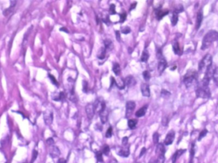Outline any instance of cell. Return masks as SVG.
<instances>
[{"mask_svg": "<svg viewBox=\"0 0 218 163\" xmlns=\"http://www.w3.org/2000/svg\"><path fill=\"white\" fill-rule=\"evenodd\" d=\"M218 40V32L215 30H211L205 34L202 40V50L208 49L214 42Z\"/></svg>", "mask_w": 218, "mask_h": 163, "instance_id": "cell-1", "label": "cell"}, {"mask_svg": "<svg viewBox=\"0 0 218 163\" xmlns=\"http://www.w3.org/2000/svg\"><path fill=\"white\" fill-rule=\"evenodd\" d=\"M213 64V58L210 54H207L204 58H203L200 62L199 63L198 70L200 72H205L207 71V69L211 67Z\"/></svg>", "mask_w": 218, "mask_h": 163, "instance_id": "cell-2", "label": "cell"}, {"mask_svg": "<svg viewBox=\"0 0 218 163\" xmlns=\"http://www.w3.org/2000/svg\"><path fill=\"white\" fill-rule=\"evenodd\" d=\"M196 94L198 98H208L211 97V92L208 87L200 86L196 90Z\"/></svg>", "mask_w": 218, "mask_h": 163, "instance_id": "cell-3", "label": "cell"}, {"mask_svg": "<svg viewBox=\"0 0 218 163\" xmlns=\"http://www.w3.org/2000/svg\"><path fill=\"white\" fill-rule=\"evenodd\" d=\"M98 113L99 115V117H100V120H101L102 123L105 124L108 120V113L107 109H106V105H105V102L103 103L102 107L101 108V110L99 111Z\"/></svg>", "mask_w": 218, "mask_h": 163, "instance_id": "cell-4", "label": "cell"}, {"mask_svg": "<svg viewBox=\"0 0 218 163\" xmlns=\"http://www.w3.org/2000/svg\"><path fill=\"white\" fill-rule=\"evenodd\" d=\"M45 123L47 125H50L53 121V113L50 111H46L44 113Z\"/></svg>", "mask_w": 218, "mask_h": 163, "instance_id": "cell-5", "label": "cell"}, {"mask_svg": "<svg viewBox=\"0 0 218 163\" xmlns=\"http://www.w3.org/2000/svg\"><path fill=\"white\" fill-rule=\"evenodd\" d=\"M175 139V132L174 131H169L168 133L166 134V138L165 139L164 141V143L166 145H171Z\"/></svg>", "mask_w": 218, "mask_h": 163, "instance_id": "cell-6", "label": "cell"}, {"mask_svg": "<svg viewBox=\"0 0 218 163\" xmlns=\"http://www.w3.org/2000/svg\"><path fill=\"white\" fill-rule=\"evenodd\" d=\"M196 79V76L193 74L188 75L187 76L184 77V84L187 87H189L193 84L194 81Z\"/></svg>", "mask_w": 218, "mask_h": 163, "instance_id": "cell-7", "label": "cell"}, {"mask_svg": "<svg viewBox=\"0 0 218 163\" xmlns=\"http://www.w3.org/2000/svg\"><path fill=\"white\" fill-rule=\"evenodd\" d=\"M86 111L87 117L89 119H92L93 117L95 115V108L93 104L87 105L86 107Z\"/></svg>", "mask_w": 218, "mask_h": 163, "instance_id": "cell-8", "label": "cell"}, {"mask_svg": "<svg viewBox=\"0 0 218 163\" xmlns=\"http://www.w3.org/2000/svg\"><path fill=\"white\" fill-rule=\"evenodd\" d=\"M49 153H50V156L52 157L53 159H54V158H58L61 154V152L59 149L56 146L52 145V146H50Z\"/></svg>", "mask_w": 218, "mask_h": 163, "instance_id": "cell-9", "label": "cell"}, {"mask_svg": "<svg viewBox=\"0 0 218 163\" xmlns=\"http://www.w3.org/2000/svg\"><path fill=\"white\" fill-rule=\"evenodd\" d=\"M136 107L135 103L133 101H128L126 103V117H128L131 115L133 111L134 110L135 108Z\"/></svg>", "mask_w": 218, "mask_h": 163, "instance_id": "cell-10", "label": "cell"}, {"mask_svg": "<svg viewBox=\"0 0 218 163\" xmlns=\"http://www.w3.org/2000/svg\"><path fill=\"white\" fill-rule=\"evenodd\" d=\"M166 66H167V62H166V60L162 57V58L159 59V61L158 62V66H157V69L160 73H163L166 69Z\"/></svg>", "mask_w": 218, "mask_h": 163, "instance_id": "cell-11", "label": "cell"}, {"mask_svg": "<svg viewBox=\"0 0 218 163\" xmlns=\"http://www.w3.org/2000/svg\"><path fill=\"white\" fill-rule=\"evenodd\" d=\"M142 94L145 97H149L151 95L149 86L147 84H142L141 85Z\"/></svg>", "mask_w": 218, "mask_h": 163, "instance_id": "cell-12", "label": "cell"}, {"mask_svg": "<svg viewBox=\"0 0 218 163\" xmlns=\"http://www.w3.org/2000/svg\"><path fill=\"white\" fill-rule=\"evenodd\" d=\"M125 84L129 87L134 86L136 84V80L135 78L133 77L132 76L127 77L125 80Z\"/></svg>", "mask_w": 218, "mask_h": 163, "instance_id": "cell-13", "label": "cell"}, {"mask_svg": "<svg viewBox=\"0 0 218 163\" xmlns=\"http://www.w3.org/2000/svg\"><path fill=\"white\" fill-rule=\"evenodd\" d=\"M185 152H186L185 149H180V150H178L177 151H176V152H175L174 154L173 155V156H172V163L176 162L177 159H178V158L183 155Z\"/></svg>", "mask_w": 218, "mask_h": 163, "instance_id": "cell-14", "label": "cell"}, {"mask_svg": "<svg viewBox=\"0 0 218 163\" xmlns=\"http://www.w3.org/2000/svg\"><path fill=\"white\" fill-rule=\"evenodd\" d=\"M156 17L157 20H161L163 17H165L168 14L167 10H156Z\"/></svg>", "mask_w": 218, "mask_h": 163, "instance_id": "cell-15", "label": "cell"}, {"mask_svg": "<svg viewBox=\"0 0 218 163\" xmlns=\"http://www.w3.org/2000/svg\"><path fill=\"white\" fill-rule=\"evenodd\" d=\"M156 153L157 156L159 155H165V148L163 143H158L157 145Z\"/></svg>", "mask_w": 218, "mask_h": 163, "instance_id": "cell-16", "label": "cell"}, {"mask_svg": "<svg viewBox=\"0 0 218 163\" xmlns=\"http://www.w3.org/2000/svg\"><path fill=\"white\" fill-rule=\"evenodd\" d=\"M165 161V155H159L157 156V158H152L149 163H164Z\"/></svg>", "mask_w": 218, "mask_h": 163, "instance_id": "cell-17", "label": "cell"}, {"mask_svg": "<svg viewBox=\"0 0 218 163\" xmlns=\"http://www.w3.org/2000/svg\"><path fill=\"white\" fill-rule=\"evenodd\" d=\"M65 93L63 92H61L59 94H57V93H54L52 94V99L54 101H60L62 100V99H65Z\"/></svg>", "mask_w": 218, "mask_h": 163, "instance_id": "cell-18", "label": "cell"}, {"mask_svg": "<svg viewBox=\"0 0 218 163\" xmlns=\"http://www.w3.org/2000/svg\"><path fill=\"white\" fill-rule=\"evenodd\" d=\"M104 45H105V49L106 50H109L110 51L113 49L114 48V45L112 41L110 40L109 39H106V40L104 41Z\"/></svg>", "mask_w": 218, "mask_h": 163, "instance_id": "cell-19", "label": "cell"}, {"mask_svg": "<svg viewBox=\"0 0 218 163\" xmlns=\"http://www.w3.org/2000/svg\"><path fill=\"white\" fill-rule=\"evenodd\" d=\"M202 20H203V14H202V12L200 11V12H198L197 15V17H196V29L200 28V25L202 22Z\"/></svg>", "mask_w": 218, "mask_h": 163, "instance_id": "cell-20", "label": "cell"}, {"mask_svg": "<svg viewBox=\"0 0 218 163\" xmlns=\"http://www.w3.org/2000/svg\"><path fill=\"white\" fill-rule=\"evenodd\" d=\"M129 147L128 148H125V149H122L119 150V152L117 153V154L121 156V157H124V158H127L128 157L129 155Z\"/></svg>", "mask_w": 218, "mask_h": 163, "instance_id": "cell-21", "label": "cell"}, {"mask_svg": "<svg viewBox=\"0 0 218 163\" xmlns=\"http://www.w3.org/2000/svg\"><path fill=\"white\" fill-rule=\"evenodd\" d=\"M147 108V106H144L143 107H142L140 109H139L137 112L135 113V115L137 117H141L144 116L145 113H146Z\"/></svg>", "mask_w": 218, "mask_h": 163, "instance_id": "cell-22", "label": "cell"}, {"mask_svg": "<svg viewBox=\"0 0 218 163\" xmlns=\"http://www.w3.org/2000/svg\"><path fill=\"white\" fill-rule=\"evenodd\" d=\"M105 56H106V49L104 47L100 48L99 50H98V54H97V57H98L99 59L102 60L105 59Z\"/></svg>", "mask_w": 218, "mask_h": 163, "instance_id": "cell-23", "label": "cell"}, {"mask_svg": "<svg viewBox=\"0 0 218 163\" xmlns=\"http://www.w3.org/2000/svg\"><path fill=\"white\" fill-rule=\"evenodd\" d=\"M172 47H173L174 52L175 54H180L181 49H180L179 44H178V43L177 41H174L173 45H172Z\"/></svg>", "mask_w": 218, "mask_h": 163, "instance_id": "cell-24", "label": "cell"}, {"mask_svg": "<svg viewBox=\"0 0 218 163\" xmlns=\"http://www.w3.org/2000/svg\"><path fill=\"white\" fill-rule=\"evenodd\" d=\"M149 52H148V51L147 50H144V52L143 53H142V56H141V61L147 62V60L149 59Z\"/></svg>", "mask_w": 218, "mask_h": 163, "instance_id": "cell-25", "label": "cell"}, {"mask_svg": "<svg viewBox=\"0 0 218 163\" xmlns=\"http://www.w3.org/2000/svg\"><path fill=\"white\" fill-rule=\"evenodd\" d=\"M137 120L135 119H129L128 122V126L129 127V129H133L136 128V126H137Z\"/></svg>", "mask_w": 218, "mask_h": 163, "instance_id": "cell-26", "label": "cell"}, {"mask_svg": "<svg viewBox=\"0 0 218 163\" xmlns=\"http://www.w3.org/2000/svg\"><path fill=\"white\" fill-rule=\"evenodd\" d=\"M178 14L177 13H174L173 15H172V19H171V22H172V26H175L177 24V23L178 22Z\"/></svg>", "mask_w": 218, "mask_h": 163, "instance_id": "cell-27", "label": "cell"}, {"mask_svg": "<svg viewBox=\"0 0 218 163\" xmlns=\"http://www.w3.org/2000/svg\"><path fill=\"white\" fill-rule=\"evenodd\" d=\"M113 71L114 73L116 74V75H118L120 73L121 71V68H120V65L118 64V63H115L113 66Z\"/></svg>", "mask_w": 218, "mask_h": 163, "instance_id": "cell-28", "label": "cell"}, {"mask_svg": "<svg viewBox=\"0 0 218 163\" xmlns=\"http://www.w3.org/2000/svg\"><path fill=\"white\" fill-rule=\"evenodd\" d=\"M96 158L98 160V161L103 162H104V159H103V153L102 151H97L96 152Z\"/></svg>", "mask_w": 218, "mask_h": 163, "instance_id": "cell-29", "label": "cell"}, {"mask_svg": "<svg viewBox=\"0 0 218 163\" xmlns=\"http://www.w3.org/2000/svg\"><path fill=\"white\" fill-rule=\"evenodd\" d=\"M103 154H104L105 156H108L109 152H110V147H109L108 145H105L104 147H103V150L102 152Z\"/></svg>", "mask_w": 218, "mask_h": 163, "instance_id": "cell-30", "label": "cell"}, {"mask_svg": "<svg viewBox=\"0 0 218 163\" xmlns=\"http://www.w3.org/2000/svg\"><path fill=\"white\" fill-rule=\"evenodd\" d=\"M213 78H214V82L216 83V85L218 86V68L215 69L214 73L213 75Z\"/></svg>", "mask_w": 218, "mask_h": 163, "instance_id": "cell-31", "label": "cell"}, {"mask_svg": "<svg viewBox=\"0 0 218 163\" xmlns=\"http://www.w3.org/2000/svg\"><path fill=\"white\" fill-rule=\"evenodd\" d=\"M109 13L111 15H114L116 14V5L114 4H111L110 6V9H109Z\"/></svg>", "mask_w": 218, "mask_h": 163, "instance_id": "cell-32", "label": "cell"}, {"mask_svg": "<svg viewBox=\"0 0 218 163\" xmlns=\"http://www.w3.org/2000/svg\"><path fill=\"white\" fill-rule=\"evenodd\" d=\"M159 137V134L157 133V132H154V134H153V141H154V144H157V143H158Z\"/></svg>", "mask_w": 218, "mask_h": 163, "instance_id": "cell-33", "label": "cell"}, {"mask_svg": "<svg viewBox=\"0 0 218 163\" xmlns=\"http://www.w3.org/2000/svg\"><path fill=\"white\" fill-rule=\"evenodd\" d=\"M143 77L145 80L148 81L151 78V74L148 71H144L143 72Z\"/></svg>", "mask_w": 218, "mask_h": 163, "instance_id": "cell-34", "label": "cell"}, {"mask_svg": "<svg viewBox=\"0 0 218 163\" xmlns=\"http://www.w3.org/2000/svg\"><path fill=\"white\" fill-rule=\"evenodd\" d=\"M37 156H38V152L36 150H33V152L32 159H31V162H30V163H33V162H34V161L36 159V158H37Z\"/></svg>", "mask_w": 218, "mask_h": 163, "instance_id": "cell-35", "label": "cell"}, {"mask_svg": "<svg viewBox=\"0 0 218 163\" xmlns=\"http://www.w3.org/2000/svg\"><path fill=\"white\" fill-rule=\"evenodd\" d=\"M112 128L110 127V128L107 129V132H106V138H110L112 137Z\"/></svg>", "mask_w": 218, "mask_h": 163, "instance_id": "cell-36", "label": "cell"}, {"mask_svg": "<svg viewBox=\"0 0 218 163\" xmlns=\"http://www.w3.org/2000/svg\"><path fill=\"white\" fill-rule=\"evenodd\" d=\"M161 96L163 98H168L170 96V93L168 91H167V90H161Z\"/></svg>", "mask_w": 218, "mask_h": 163, "instance_id": "cell-37", "label": "cell"}, {"mask_svg": "<svg viewBox=\"0 0 218 163\" xmlns=\"http://www.w3.org/2000/svg\"><path fill=\"white\" fill-rule=\"evenodd\" d=\"M82 86H83V88H82V90L83 92H87V89H88V84H87V82L86 81H83L82 82Z\"/></svg>", "mask_w": 218, "mask_h": 163, "instance_id": "cell-38", "label": "cell"}, {"mask_svg": "<svg viewBox=\"0 0 218 163\" xmlns=\"http://www.w3.org/2000/svg\"><path fill=\"white\" fill-rule=\"evenodd\" d=\"M13 8H12V7H10L6 9V10H5L3 11V15H4V16H8V15L10 14L12 12V10H13Z\"/></svg>", "mask_w": 218, "mask_h": 163, "instance_id": "cell-39", "label": "cell"}, {"mask_svg": "<svg viewBox=\"0 0 218 163\" xmlns=\"http://www.w3.org/2000/svg\"><path fill=\"white\" fill-rule=\"evenodd\" d=\"M126 19V13L123 12L120 15V22H124Z\"/></svg>", "mask_w": 218, "mask_h": 163, "instance_id": "cell-40", "label": "cell"}, {"mask_svg": "<svg viewBox=\"0 0 218 163\" xmlns=\"http://www.w3.org/2000/svg\"><path fill=\"white\" fill-rule=\"evenodd\" d=\"M183 11H184V8H183V6H182L181 5H180L178 6L177 8L176 9H175V10L174 11V12L175 13H177V14H178V13H180V12H183Z\"/></svg>", "mask_w": 218, "mask_h": 163, "instance_id": "cell-41", "label": "cell"}, {"mask_svg": "<svg viewBox=\"0 0 218 163\" xmlns=\"http://www.w3.org/2000/svg\"><path fill=\"white\" fill-rule=\"evenodd\" d=\"M207 130H204L202 131L200 133V135H199V138H198V140H201L202 138H203L204 137H205V135L207 134Z\"/></svg>", "mask_w": 218, "mask_h": 163, "instance_id": "cell-42", "label": "cell"}, {"mask_svg": "<svg viewBox=\"0 0 218 163\" xmlns=\"http://www.w3.org/2000/svg\"><path fill=\"white\" fill-rule=\"evenodd\" d=\"M48 76H49L50 79L51 81H52V83L53 84H54V85H58V83H57V82L55 78V77L52 76V75H48Z\"/></svg>", "mask_w": 218, "mask_h": 163, "instance_id": "cell-43", "label": "cell"}, {"mask_svg": "<svg viewBox=\"0 0 218 163\" xmlns=\"http://www.w3.org/2000/svg\"><path fill=\"white\" fill-rule=\"evenodd\" d=\"M46 142H47V144L49 146H52V145H54V140H53L52 138H49L48 139H47Z\"/></svg>", "mask_w": 218, "mask_h": 163, "instance_id": "cell-44", "label": "cell"}, {"mask_svg": "<svg viewBox=\"0 0 218 163\" xmlns=\"http://www.w3.org/2000/svg\"><path fill=\"white\" fill-rule=\"evenodd\" d=\"M130 32H131V29L129 27H126V28L122 29V33L123 34H128Z\"/></svg>", "mask_w": 218, "mask_h": 163, "instance_id": "cell-45", "label": "cell"}, {"mask_svg": "<svg viewBox=\"0 0 218 163\" xmlns=\"http://www.w3.org/2000/svg\"><path fill=\"white\" fill-rule=\"evenodd\" d=\"M128 138L126 137H124L123 138V140H122V143H123V145L126 146V145L128 144Z\"/></svg>", "mask_w": 218, "mask_h": 163, "instance_id": "cell-46", "label": "cell"}, {"mask_svg": "<svg viewBox=\"0 0 218 163\" xmlns=\"http://www.w3.org/2000/svg\"><path fill=\"white\" fill-rule=\"evenodd\" d=\"M168 121L167 118H166V117H164V118H163V120H162V124H163V126H167L168 123Z\"/></svg>", "mask_w": 218, "mask_h": 163, "instance_id": "cell-47", "label": "cell"}, {"mask_svg": "<svg viewBox=\"0 0 218 163\" xmlns=\"http://www.w3.org/2000/svg\"><path fill=\"white\" fill-rule=\"evenodd\" d=\"M145 152H146V149H145V147H143L141 150V152H140V155H139V157H140H140H142L145 153Z\"/></svg>", "mask_w": 218, "mask_h": 163, "instance_id": "cell-48", "label": "cell"}, {"mask_svg": "<svg viewBox=\"0 0 218 163\" xmlns=\"http://www.w3.org/2000/svg\"><path fill=\"white\" fill-rule=\"evenodd\" d=\"M116 38L117 41H120L121 40V35H120V33L119 31H116Z\"/></svg>", "mask_w": 218, "mask_h": 163, "instance_id": "cell-49", "label": "cell"}, {"mask_svg": "<svg viewBox=\"0 0 218 163\" xmlns=\"http://www.w3.org/2000/svg\"><path fill=\"white\" fill-rule=\"evenodd\" d=\"M57 163H66V161L64 158H60L57 161Z\"/></svg>", "mask_w": 218, "mask_h": 163, "instance_id": "cell-50", "label": "cell"}, {"mask_svg": "<svg viewBox=\"0 0 218 163\" xmlns=\"http://www.w3.org/2000/svg\"><path fill=\"white\" fill-rule=\"evenodd\" d=\"M193 157H194V154H192V153H191L190 160H189V163H193Z\"/></svg>", "mask_w": 218, "mask_h": 163, "instance_id": "cell-51", "label": "cell"}, {"mask_svg": "<svg viewBox=\"0 0 218 163\" xmlns=\"http://www.w3.org/2000/svg\"><path fill=\"white\" fill-rule=\"evenodd\" d=\"M60 31H64V32H66V33H69L68 32V30L67 29H66L65 28H60Z\"/></svg>", "mask_w": 218, "mask_h": 163, "instance_id": "cell-52", "label": "cell"}, {"mask_svg": "<svg viewBox=\"0 0 218 163\" xmlns=\"http://www.w3.org/2000/svg\"><path fill=\"white\" fill-rule=\"evenodd\" d=\"M136 5H137V3H133L131 5V8H130V10H131V9H133V8H135L136 7Z\"/></svg>", "mask_w": 218, "mask_h": 163, "instance_id": "cell-53", "label": "cell"}, {"mask_svg": "<svg viewBox=\"0 0 218 163\" xmlns=\"http://www.w3.org/2000/svg\"><path fill=\"white\" fill-rule=\"evenodd\" d=\"M6 163H8V162H6Z\"/></svg>", "mask_w": 218, "mask_h": 163, "instance_id": "cell-54", "label": "cell"}]
</instances>
